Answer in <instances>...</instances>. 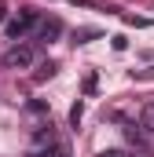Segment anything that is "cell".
Instances as JSON below:
<instances>
[{
	"instance_id": "8",
	"label": "cell",
	"mask_w": 154,
	"mask_h": 157,
	"mask_svg": "<svg viewBox=\"0 0 154 157\" xmlns=\"http://www.w3.org/2000/svg\"><path fill=\"white\" fill-rule=\"evenodd\" d=\"M92 37H99V29H77V33H74V40H77V44H88Z\"/></svg>"
},
{
	"instance_id": "5",
	"label": "cell",
	"mask_w": 154,
	"mask_h": 157,
	"mask_svg": "<svg viewBox=\"0 0 154 157\" xmlns=\"http://www.w3.org/2000/svg\"><path fill=\"white\" fill-rule=\"evenodd\" d=\"M140 128H143V132H151V135H154V102H147V106L140 110Z\"/></svg>"
},
{
	"instance_id": "1",
	"label": "cell",
	"mask_w": 154,
	"mask_h": 157,
	"mask_svg": "<svg viewBox=\"0 0 154 157\" xmlns=\"http://www.w3.org/2000/svg\"><path fill=\"white\" fill-rule=\"evenodd\" d=\"M37 26H40V11H33V7H22L15 18H7L4 33H7V40H15V44H18V40L26 37L30 29H37Z\"/></svg>"
},
{
	"instance_id": "13",
	"label": "cell",
	"mask_w": 154,
	"mask_h": 157,
	"mask_svg": "<svg viewBox=\"0 0 154 157\" xmlns=\"http://www.w3.org/2000/svg\"><path fill=\"white\" fill-rule=\"evenodd\" d=\"M99 157H125V154H121V150H103Z\"/></svg>"
},
{
	"instance_id": "7",
	"label": "cell",
	"mask_w": 154,
	"mask_h": 157,
	"mask_svg": "<svg viewBox=\"0 0 154 157\" xmlns=\"http://www.w3.org/2000/svg\"><path fill=\"white\" fill-rule=\"evenodd\" d=\"M81 117H84V102L77 99L74 106H70V124H74V128H77V124H81Z\"/></svg>"
},
{
	"instance_id": "14",
	"label": "cell",
	"mask_w": 154,
	"mask_h": 157,
	"mask_svg": "<svg viewBox=\"0 0 154 157\" xmlns=\"http://www.w3.org/2000/svg\"><path fill=\"white\" fill-rule=\"evenodd\" d=\"M0 22H4V26H7V7H0Z\"/></svg>"
},
{
	"instance_id": "10",
	"label": "cell",
	"mask_w": 154,
	"mask_h": 157,
	"mask_svg": "<svg viewBox=\"0 0 154 157\" xmlns=\"http://www.w3.org/2000/svg\"><path fill=\"white\" fill-rule=\"evenodd\" d=\"M132 77H136V80H154V66H151V70H132Z\"/></svg>"
},
{
	"instance_id": "6",
	"label": "cell",
	"mask_w": 154,
	"mask_h": 157,
	"mask_svg": "<svg viewBox=\"0 0 154 157\" xmlns=\"http://www.w3.org/2000/svg\"><path fill=\"white\" fill-rule=\"evenodd\" d=\"M48 77H55V62H40L33 73V80H48Z\"/></svg>"
},
{
	"instance_id": "11",
	"label": "cell",
	"mask_w": 154,
	"mask_h": 157,
	"mask_svg": "<svg viewBox=\"0 0 154 157\" xmlns=\"http://www.w3.org/2000/svg\"><path fill=\"white\" fill-rule=\"evenodd\" d=\"M48 157H70V146H55V150H51Z\"/></svg>"
},
{
	"instance_id": "9",
	"label": "cell",
	"mask_w": 154,
	"mask_h": 157,
	"mask_svg": "<svg viewBox=\"0 0 154 157\" xmlns=\"http://www.w3.org/2000/svg\"><path fill=\"white\" fill-rule=\"evenodd\" d=\"M95 88H99V80H95V73H88L84 77V95H95Z\"/></svg>"
},
{
	"instance_id": "2",
	"label": "cell",
	"mask_w": 154,
	"mask_h": 157,
	"mask_svg": "<svg viewBox=\"0 0 154 157\" xmlns=\"http://www.w3.org/2000/svg\"><path fill=\"white\" fill-rule=\"evenodd\" d=\"M0 62H4V70H30L37 62V51H33V44H11Z\"/></svg>"
},
{
	"instance_id": "3",
	"label": "cell",
	"mask_w": 154,
	"mask_h": 157,
	"mask_svg": "<svg viewBox=\"0 0 154 157\" xmlns=\"http://www.w3.org/2000/svg\"><path fill=\"white\" fill-rule=\"evenodd\" d=\"M55 146H59V143H55V132H51V124H44V128H37V132H33V150H37L40 157H48Z\"/></svg>"
},
{
	"instance_id": "12",
	"label": "cell",
	"mask_w": 154,
	"mask_h": 157,
	"mask_svg": "<svg viewBox=\"0 0 154 157\" xmlns=\"http://www.w3.org/2000/svg\"><path fill=\"white\" fill-rule=\"evenodd\" d=\"M110 40H114V48H117V51H125V48H128V40L121 37V33H117V37H110Z\"/></svg>"
},
{
	"instance_id": "4",
	"label": "cell",
	"mask_w": 154,
	"mask_h": 157,
	"mask_svg": "<svg viewBox=\"0 0 154 157\" xmlns=\"http://www.w3.org/2000/svg\"><path fill=\"white\" fill-rule=\"evenodd\" d=\"M63 37V22L51 15V18H40V26H37V40L40 44H51V40H59Z\"/></svg>"
}]
</instances>
